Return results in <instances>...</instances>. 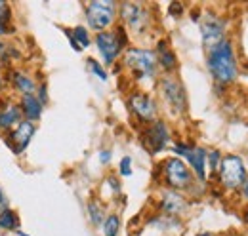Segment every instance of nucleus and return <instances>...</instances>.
<instances>
[{"label": "nucleus", "mask_w": 248, "mask_h": 236, "mask_svg": "<svg viewBox=\"0 0 248 236\" xmlns=\"http://www.w3.org/2000/svg\"><path fill=\"white\" fill-rule=\"evenodd\" d=\"M208 69L212 76L221 84H229L237 78V59L229 40H221L208 50Z\"/></svg>", "instance_id": "f257e3e1"}, {"label": "nucleus", "mask_w": 248, "mask_h": 236, "mask_svg": "<svg viewBox=\"0 0 248 236\" xmlns=\"http://www.w3.org/2000/svg\"><path fill=\"white\" fill-rule=\"evenodd\" d=\"M217 170H219V183L225 189H229V191L241 189L243 183L247 181L245 162L237 154H225V156H221V162H219V168Z\"/></svg>", "instance_id": "f03ea898"}, {"label": "nucleus", "mask_w": 248, "mask_h": 236, "mask_svg": "<svg viewBox=\"0 0 248 236\" xmlns=\"http://www.w3.org/2000/svg\"><path fill=\"white\" fill-rule=\"evenodd\" d=\"M95 44L99 54L103 56V61L107 65H113L115 59L119 58V54L123 52V48L128 44L126 38V29L119 27L117 30H103L95 34Z\"/></svg>", "instance_id": "7ed1b4c3"}, {"label": "nucleus", "mask_w": 248, "mask_h": 236, "mask_svg": "<svg viewBox=\"0 0 248 236\" xmlns=\"http://www.w3.org/2000/svg\"><path fill=\"white\" fill-rule=\"evenodd\" d=\"M117 15V2L111 0H93L86 4V21L95 32H103L113 25Z\"/></svg>", "instance_id": "20e7f679"}, {"label": "nucleus", "mask_w": 248, "mask_h": 236, "mask_svg": "<svg viewBox=\"0 0 248 236\" xmlns=\"http://www.w3.org/2000/svg\"><path fill=\"white\" fill-rule=\"evenodd\" d=\"M124 65L132 69V73H136L140 78H151L155 74L156 56L143 48H130L124 54Z\"/></svg>", "instance_id": "39448f33"}, {"label": "nucleus", "mask_w": 248, "mask_h": 236, "mask_svg": "<svg viewBox=\"0 0 248 236\" xmlns=\"http://www.w3.org/2000/svg\"><path fill=\"white\" fill-rule=\"evenodd\" d=\"M162 174H164V179H166V183H168V187L172 191L187 189L193 183L189 168L186 166V162L180 160V158H168L162 164Z\"/></svg>", "instance_id": "423d86ee"}, {"label": "nucleus", "mask_w": 248, "mask_h": 236, "mask_svg": "<svg viewBox=\"0 0 248 236\" xmlns=\"http://www.w3.org/2000/svg\"><path fill=\"white\" fill-rule=\"evenodd\" d=\"M168 141H170V130L164 120H153L143 132V145L151 154L160 152L168 145Z\"/></svg>", "instance_id": "0eeeda50"}, {"label": "nucleus", "mask_w": 248, "mask_h": 236, "mask_svg": "<svg viewBox=\"0 0 248 236\" xmlns=\"http://www.w3.org/2000/svg\"><path fill=\"white\" fill-rule=\"evenodd\" d=\"M121 15H123L124 23L136 32L145 30L147 21H149V14L143 8V4H140V2H123L121 4Z\"/></svg>", "instance_id": "6e6552de"}, {"label": "nucleus", "mask_w": 248, "mask_h": 236, "mask_svg": "<svg viewBox=\"0 0 248 236\" xmlns=\"http://www.w3.org/2000/svg\"><path fill=\"white\" fill-rule=\"evenodd\" d=\"M160 88H162V95L166 99V103L176 111V113H184L187 109V97H186V89L184 86L176 80V78H162L160 82Z\"/></svg>", "instance_id": "1a4fd4ad"}, {"label": "nucleus", "mask_w": 248, "mask_h": 236, "mask_svg": "<svg viewBox=\"0 0 248 236\" xmlns=\"http://www.w3.org/2000/svg\"><path fill=\"white\" fill-rule=\"evenodd\" d=\"M32 135H34V124L29 120H23L14 128V132L8 133V137H4V141L8 143V147L12 148L16 154H21L25 148L29 147Z\"/></svg>", "instance_id": "9d476101"}, {"label": "nucleus", "mask_w": 248, "mask_h": 236, "mask_svg": "<svg viewBox=\"0 0 248 236\" xmlns=\"http://www.w3.org/2000/svg\"><path fill=\"white\" fill-rule=\"evenodd\" d=\"M201 34H202V42L204 46H208V50L212 46H216L217 42L223 40L225 34V21L221 17H217L214 14H206L202 23H201Z\"/></svg>", "instance_id": "9b49d317"}, {"label": "nucleus", "mask_w": 248, "mask_h": 236, "mask_svg": "<svg viewBox=\"0 0 248 236\" xmlns=\"http://www.w3.org/2000/svg\"><path fill=\"white\" fill-rule=\"evenodd\" d=\"M128 103H130L132 113L140 118L141 122L151 124L153 120H156L155 118L156 117V105L147 93H140V91H138V93H132L130 99H128Z\"/></svg>", "instance_id": "f8f14e48"}, {"label": "nucleus", "mask_w": 248, "mask_h": 236, "mask_svg": "<svg viewBox=\"0 0 248 236\" xmlns=\"http://www.w3.org/2000/svg\"><path fill=\"white\" fill-rule=\"evenodd\" d=\"M187 207L186 198L178 192V191H164L162 196H160V209L166 213V215H180L184 213Z\"/></svg>", "instance_id": "ddd939ff"}, {"label": "nucleus", "mask_w": 248, "mask_h": 236, "mask_svg": "<svg viewBox=\"0 0 248 236\" xmlns=\"http://www.w3.org/2000/svg\"><path fill=\"white\" fill-rule=\"evenodd\" d=\"M206 156H208V152L201 147H191L186 154V158L189 160L199 181H206Z\"/></svg>", "instance_id": "4468645a"}, {"label": "nucleus", "mask_w": 248, "mask_h": 236, "mask_svg": "<svg viewBox=\"0 0 248 236\" xmlns=\"http://www.w3.org/2000/svg\"><path fill=\"white\" fill-rule=\"evenodd\" d=\"M21 115L23 113H21L19 105H16V103H4L0 107V130L8 132L10 128L17 126L21 122Z\"/></svg>", "instance_id": "2eb2a0df"}, {"label": "nucleus", "mask_w": 248, "mask_h": 236, "mask_svg": "<svg viewBox=\"0 0 248 236\" xmlns=\"http://www.w3.org/2000/svg\"><path fill=\"white\" fill-rule=\"evenodd\" d=\"M42 103L38 101L36 95H21V103H19V109L23 113V117L27 118L29 122H34L38 120L40 115H42Z\"/></svg>", "instance_id": "dca6fc26"}, {"label": "nucleus", "mask_w": 248, "mask_h": 236, "mask_svg": "<svg viewBox=\"0 0 248 236\" xmlns=\"http://www.w3.org/2000/svg\"><path fill=\"white\" fill-rule=\"evenodd\" d=\"M12 84L21 95H36V84L31 76H27L21 71H14L12 73Z\"/></svg>", "instance_id": "f3484780"}, {"label": "nucleus", "mask_w": 248, "mask_h": 236, "mask_svg": "<svg viewBox=\"0 0 248 236\" xmlns=\"http://www.w3.org/2000/svg\"><path fill=\"white\" fill-rule=\"evenodd\" d=\"M156 50H158V63L162 65V69H164V71H174L176 65H178V59H176V54L166 46L164 40L158 42Z\"/></svg>", "instance_id": "a211bd4d"}, {"label": "nucleus", "mask_w": 248, "mask_h": 236, "mask_svg": "<svg viewBox=\"0 0 248 236\" xmlns=\"http://www.w3.org/2000/svg\"><path fill=\"white\" fill-rule=\"evenodd\" d=\"M17 227H19V217L14 209H4L0 213V229L2 231H16L17 233Z\"/></svg>", "instance_id": "6ab92c4d"}, {"label": "nucleus", "mask_w": 248, "mask_h": 236, "mask_svg": "<svg viewBox=\"0 0 248 236\" xmlns=\"http://www.w3.org/2000/svg\"><path fill=\"white\" fill-rule=\"evenodd\" d=\"M10 17H12V14H10V4L8 2H4V0H0V36H6L8 32H12V25H10Z\"/></svg>", "instance_id": "aec40b11"}, {"label": "nucleus", "mask_w": 248, "mask_h": 236, "mask_svg": "<svg viewBox=\"0 0 248 236\" xmlns=\"http://www.w3.org/2000/svg\"><path fill=\"white\" fill-rule=\"evenodd\" d=\"M119 229H121V219H119V215H109V217L103 221V235L105 236H117L119 235Z\"/></svg>", "instance_id": "412c9836"}, {"label": "nucleus", "mask_w": 248, "mask_h": 236, "mask_svg": "<svg viewBox=\"0 0 248 236\" xmlns=\"http://www.w3.org/2000/svg\"><path fill=\"white\" fill-rule=\"evenodd\" d=\"M73 38H75V42L80 46V50L82 48H88L90 46V34H88V30L84 29V27H75L73 29Z\"/></svg>", "instance_id": "4be33fe9"}, {"label": "nucleus", "mask_w": 248, "mask_h": 236, "mask_svg": "<svg viewBox=\"0 0 248 236\" xmlns=\"http://www.w3.org/2000/svg\"><path fill=\"white\" fill-rule=\"evenodd\" d=\"M88 213H90V219H92V223L95 227L103 223V209H101V206L97 202H90L88 204Z\"/></svg>", "instance_id": "5701e85b"}, {"label": "nucleus", "mask_w": 248, "mask_h": 236, "mask_svg": "<svg viewBox=\"0 0 248 236\" xmlns=\"http://www.w3.org/2000/svg\"><path fill=\"white\" fill-rule=\"evenodd\" d=\"M12 58H17V52L14 50L12 44H6V42H0V59L6 63L8 59Z\"/></svg>", "instance_id": "b1692460"}, {"label": "nucleus", "mask_w": 248, "mask_h": 236, "mask_svg": "<svg viewBox=\"0 0 248 236\" xmlns=\"http://www.w3.org/2000/svg\"><path fill=\"white\" fill-rule=\"evenodd\" d=\"M88 67H90V71H92L93 74L99 78V80H107V73H105V69L95 61V59L88 58Z\"/></svg>", "instance_id": "393cba45"}, {"label": "nucleus", "mask_w": 248, "mask_h": 236, "mask_svg": "<svg viewBox=\"0 0 248 236\" xmlns=\"http://www.w3.org/2000/svg\"><path fill=\"white\" fill-rule=\"evenodd\" d=\"M119 172H121V176H124V177L132 176V158H130V156H124L123 160H121Z\"/></svg>", "instance_id": "a878e982"}, {"label": "nucleus", "mask_w": 248, "mask_h": 236, "mask_svg": "<svg viewBox=\"0 0 248 236\" xmlns=\"http://www.w3.org/2000/svg\"><path fill=\"white\" fill-rule=\"evenodd\" d=\"M206 158H208V162H210V170H217V168H219V162H221L219 150H210V154H208Z\"/></svg>", "instance_id": "bb28decb"}, {"label": "nucleus", "mask_w": 248, "mask_h": 236, "mask_svg": "<svg viewBox=\"0 0 248 236\" xmlns=\"http://www.w3.org/2000/svg\"><path fill=\"white\" fill-rule=\"evenodd\" d=\"M36 97H38V101H40L42 105H46V103H48V93H46V84H40V86L36 88Z\"/></svg>", "instance_id": "cd10ccee"}, {"label": "nucleus", "mask_w": 248, "mask_h": 236, "mask_svg": "<svg viewBox=\"0 0 248 236\" xmlns=\"http://www.w3.org/2000/svg\"><path fill=\"white\" fill-rule=\"evenodd\" d=\"M182 12H184V6H182L180 2H172V4H170V14H172L174 17H180Z\"/></svg>", "instance_id": "c85d7f7f"}, {"label": "nucleus", "mask_w": 248, "mask_h": 236, "mask_svg": "<svg viewBox=\"0 0 248 236\" xmlns=\"http://www.w3.org/2000/svg\"><path fill=\"white\" fill-rule=\"evenodd\" d=\"M99 160H101V164H107L111 160V150H101L99 152Z\"/></svg>", "instance_id": "c756f323"}, {"label": "nucleus", "mask_w": 248, "mask_h": 236, "mask_svg": "<svg viewBox=\"0 0 248 236\" xmlns=\"http://www.w3.org/2000/svg\"><path fill=\"white\" fill-rule=\"evenodd\" d=\"M4 209H8V200H6V196H4V192H2V189H0V213H2Z\"/></svg>", "instance_id": "7c9ffc66"}, {"label": "nucleus", "mask_w": 248, "mask_h": 236, "mask_svg": "<svg viewBox=\"0 0 248 236\" xmlns=\"http://www.w3.org/2000/svg\"><path fill=\"white\" fill-rule=\"evenodd\" d=\"M241 192L245 194V198H248V177H247V181L243 183V187H241Z\"/></svg>", "instance_id": "2f4dec72"}, {"label": "nucleus", "mask_w": 248, "mask_h": 236, "mask_svg": "<svg viewBox=\"0 0 248 236\" xmlns=\"http://www.w3.org/2000/svg\"><path fill=\"white\" fill-rule=\"evenodd\" d=\"M197 236H212L210 233H201V235H197Z\"/></svg>", "instance_id": "473e14b6"}, {"label": "nucleus", "mask_w": 248, "mask_h": 236, "mask_svg": "<svg viewBox=\"0 0 248 236\" xmlns=\"http://www.w3.org/2000/svg\"><path fill=\"white\" fill-rule=\"evenodd\" d=\"M17 236H29V235H25V233H21V231H17Z\"/></svg>", "instance_id": "72a5a7b5"}, {"label": "nucleus", "mask_w": 248, "mask_h": 236, "mask_svg": "<svg viewBox=\"0 0 248 236\" xmlns=\"http://www.w3.org/2000/svg\"><path fill=\"white\" fill-rule=\"evenodd\" d=\"M0 88H2V76H0Z\"/></svg>", "instance_id": "f704fd0d"}]
</instances>
